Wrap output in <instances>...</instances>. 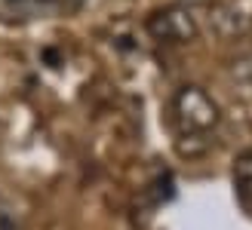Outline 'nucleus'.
I'll return each mask as SVG.
<instances>
[{
  "instance_id": "1",
  "label": "nucleus",
  "mask_w": 252,
  "mask_h": 230,
  "mask_svg": "<svg viewBox=\"0 0 252 230\" xmlns=\"http://www.w3.org/2000/svg\"><path fill=\"white\" fill-rule=\"evenodd\" d=\"M172 111H175V120L182 123L185 132H209L212 126H219L221 120V111L219 105L212 101V95L200 86H182L179 92L172 95Z\"/></svg>"
},
{
  "instance_id": "2",
  "label": "nucleus",
  "mask_w": 252,
  "mask_h": 230,
  "mask_svg": "<svg viewBox=\"0 0 252 230\" xmlns=\"http://www.w3.org/2000/svg\"><path fill=\"white\" fill-rule=\"evenodd\" d=\"M145 28H148V34L154 37V40H163V43H191L200 34L197 19L191 16V9H185V6H160V9H154L148 16Z\"/></svg>"
},
{
  "instance_id": "3",
  "label": "nucleus",
  "mask_w": 252,
  "mask_h": 230,
  "mask_svg": "<svg viewBox=\"0 0 252 230\" xmlns=\"http://www.w3.org/2000/svg\"><path fill=\"white\" fill-rule=\"evenodd\" d=\"M231 77L234 80H240V83H252V53H243V56H237L231 61Z\"/></svg>"
},
{
  "instance_id": "4",
  "label": "nucleus",
  "mask_w": 252,
  "mask_h": 230,
  "mask_svg": "<svg viewBox=\"0 0 252 230\" xmlns=\"http://www.w3.org/2000/svg\"><path fill=\"white\" fill-rule=\"evenodd\" d=\"M234 175L240 178V181L252 184V150H243L240 157L234 160Z\"/></svg>"
},
{
  "instance_id": "5",
  "label": "nucleus",
  "mask_w": 252,
  "mask_h": 230,
  "mask_svg": "<svg viewBox=\"0 0 252 230\" xmlns=\"http://www.w3.org/2000/svg\"><path fill=\"white\" fill-rule=\"evenodd\" d=\"M191 3H206V0H191Z\"/></svg>"
}]
</instances>
